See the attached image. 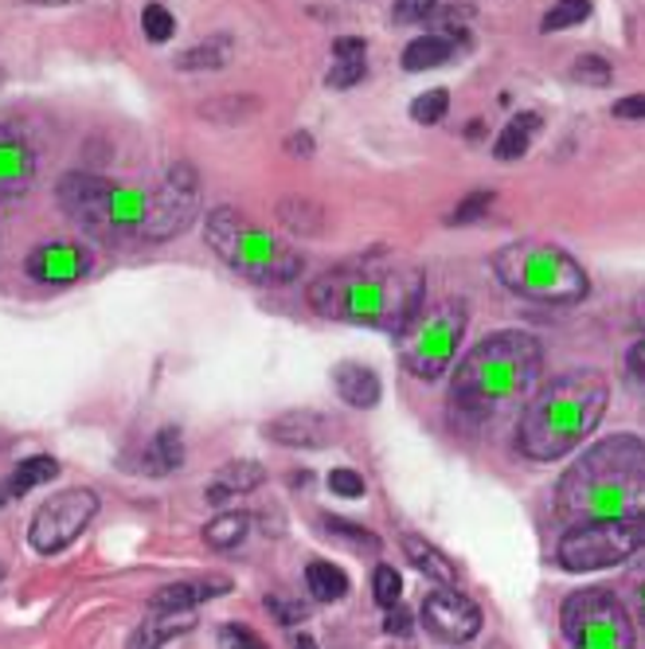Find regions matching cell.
<instances>
[{"label": "cell", "mask_w": 645, "mask_h": 649, "mask_svg": "<svg viewBox=\"0 0 645 649\" xmlns=\"http://www.w3.org/2000/svg\"><path fill=\"white\" fill-rule=\"evenodd\" d=\"M645 493V438L610 435L583 450L556 485V512L571 524L634 512Z\"/></svg>", "instance_id": "cell-1"}, {"label": "cell", "mask_w": 645, "mask_h": 649, "mask_svg": "<svg viewBox=\"0 0 645 649\" xmlns=\"http://www.w3.org/2000/svg\"><path fill=\"white\" fill-rule=\"evenodd\" d=\"M427 302L415 267H341L309 286V306L329 321H353L399 337Z\"/></svg>", "instance_id": "cell-2"}, {"label": "cell", "mask_w": 645, "mask_h": 649, "mask_svg": "<svg viewBox=\"0 0 645 649\" xmlns=\"http://www.w3.org/2000/svg\"><path fill=\"white\" fill-rule=\"evenodd\" d=\"M610 403V384L602 371L575 368L556 376L540 396L528 399L516 430V450L533 462H556L580 450L583 438L595 435Z\"/></svg>", "instance_id": "cell-3"}, {"label": "cell", "mask_w": 645, "mask_h": 649, "mask_svg": "<svg viewBox=\"0 0 645 649\" xmlns=\"http://www.w3.org/2000/svg\"><path fill=\"white\" fill-rule=\"evenodd\" d=\"M544 349L533 333L524 329H501L486 341L469 349L462 364L454 368L450 396L469 415H486V411L513 403L533 388L540 376Z\"/></svg>", "instance_id": "cell-4"}, {"label": "cell", "mask_w": 645, "mask_h": 649, "mask_svg": "<svg viewBox=\"0 0 645 649\" xmlns=\"http://www.w3.org/2000/svg\"><path fill=\"white\" fill-rule=\"evenodd\" d=\"M493 274L516 297L540 302V306H575L590 290L587 274L563 247L544 239L509 243L493 255Z\"/></svg>", "instance_id": "cell-5"}, {"label": "cell", "mask_w": 645, "mask_h": 649, "mask_svg": "<svg viewBox=\"0 0 645 649\" xmlns=\"http://www.w3.org/2000/svg\"><path fill=\"white\" fill-rule=\"evenodd\" d=\"M207 243H212V251L231 270H239V274L251 282H266V286L298 279L301 267H306L294 247H286V243L259 232L239 208H227V204L207 215Z\"/></svg>", "instance_id": "cell-6"}, {"label": "cell", "mask_w": 645, "mask_h": 649, "mask_svg": "<svg viewBox=\"0 0 645 649\" xmlns=\"http://www.w3.org/2000/svg\"><path fill=\"white\" fill-rule=\"evenodd\" d=\"M466 302L442 297L434 306L422 302L419 314L399 333V361L419 380H439L458 356L462 333H466Z\"/></svg>", "instance_id": "cell-7"}, {"label": "cell", "mask_w": 645, "mask_h": 649, "mask_svg": "<svg viewBox=\"0 0 645 649\" xmlns=\"http://www.w3.org/2000/svg\"><path fill=\"white\" fill-rule=\"evenodd\" d=\"M645 552V512H626L614 520H587V524H571L560 536L556 559L563 571L590 576V571H607L614 564H626L630 556Z\"/></svg>", "instance_id": "cell-8"}, {"label": "cell", "mask_w": 645, "mask_h": 649, "mask_svg": "<svg viewBox=\"0 0 645 649\" xmlns=\"http://www.w3.org/2000/svg\"><path fill=\"white\" fill-rule=\"evenodd\" d=\"M563 638L571 649H634V622H630L626 606L618 603L614 591L602 587H583V591L568 594V603L560 611Z\"/></svg>", "instance_id": "cell-9"}, {"label": "cell", "mask_w": 645, "mask_h": 649, "mask_svg": "<svg viewBox=\"0 0 645 649\" xmlns=\"http://www.w3.org/2000/svg\"><path fill=\"white\" fill-rule=\"evenodd\" d=\"M200 212V180L192 173V165H172L165 173V180L157 185V192L150 196L145 208V223H141V239L165 243L172 235L188 232L192 220Z\"/></svg>", "instance_id": "cell-10"}, {"label": "cell", "mask_w": 645, "mask_h": 649, "mask_svg": "<svg viewBox=\"0 0 645 649\" xmlns=\"http://www.w3.org/2000/svg\"><path fill=\"white\" fill-rule=\"evenodd\" d=\"M94 512H98V497H94L91 489L56 493V497L39 505V512L32 517V529H28L32 547L44 552V556H56V552H63L67 544H75V540L83 536L86 524L94 520Z\"/></svg>", "instance_id": "cell-11"}, {"label": "cell", "mask_w": 645, "mask_h": 649, "mask_svg": "<svg viewBox=\"0 0 645 649\" xmlns=\"http://www.w3.org/2000/svg\"><path fill=\"white\" fill-rule=\"evenodd\" d=\"M114 192L118 185L103 177H91V173H67L63 185H59V204L67 215H75L83 227L91 232H114Z\"/></svg>", "instance_id": "cell-12"}, {"label": "cell", "mask_w": 645, "mask_h": 649, "mask_svg": "<svg viewBox=\"0 0 645 649\" xmlns=\"http://www.w3.org/2000/svg\"><path fill=\"white\" fill-rule=\"evenodd\" d=\"M422 622H427V630L442 641H469L481 630V611H477L474 599H466L458 587H439V591H430L427 603H422Z\"/></svg>", "instance_id": "cell-13"}, {"label": "cell", "mask_w": 645, "mask_h": 649, "mask_svg": "<svg viewBox=\"0 0 645 649\" xmlns=\"http://www.w3.org/2000/svg\"><path fill=\"white\" fill-rule=\"evenodd\" d=\"M86 270H91V255H86L83 243H71V239L39 243L36 251L28 255V274L36 282H47V286L79 282Z\"/></svg>", "instance_id": "cell-14"}, {"label": "cell", "mask_w": 645, "mask_h": 649, "mask_svg": "<svg viewBox=\"0 0 645 649\" xmlns=\"http://www.w3.org/2000/svg\"><path fill=\"white\" fill-rule=\"evenodd\" d=\"M266 438L290 450H325L337 438V423L321 411H286L266 423Z\"/></svg>", "instance_id": "cell-15"}, {"label": "cell", "mask_w": 645, "mask_h": 649, "mask_svg": "<svg viewBox=\"0 0 645 649\" xmlns=\"http://www.w3.org/2000/svg\"><path fill=\"white\" fill-rule=\"evenodd\" d=\"M32 177H36V157H32L28 141L0 133V204L28 192Z\"/></svg>", "instance_id": "cell-16"}, {"label": "cell", "mask_w": 645, "mask_h": 649, "mask_svg": "<svg viewBox=\"0 0 645 649\" xmlns=\"http://www.w3.org/2000/svg\"><path fill=\"white\" fill-rule=\"evenodd\" d=\"M227 594V579H184V583L160 587L150 599V614H188L196 611L200 603Z\"/></svg>", "instance_id": "cell-17"}, {"label": "cell", "mask_w": 645, "mask_h": 649, "mask_svg": "<svg viewBox=\"0 0 645 649\" xmlns=\"http://www.w3.org/2000/svg\"><path fill=\"white\" fill-rule=\"evenodd\" d=\"M262 477H266V470H262L259 462H247V458H239V462H227L224 470L215 473V482L207 485V502L224 505L227 497H239V493L259 489Z\"/></svg>", "instance_id": "cell-18"}, {"label": "cell", "mask_w": 645, "mask_h": 649, "mask_svg": "<svg viewBox=\"0 0 645 649\" xmlns=\"http://www.w3.org/2000/svg\"><path fill=\"white\" fill-rule=\"evenodd\" d=\"M333 384H337L341 399H345L348 408H375L380 403V376L365 364H341L333 371Z\"/></svg>", "instance_id": "cell-19"}, {"label": "cell", "mask_w": 645, "mask_h": 649, "mask_svg": "<svg viewBox=\"0 0 645 649\" xmlns=\"http://www.w3.org/2000/svg\"><path fill=\"white\" fill-rule=\"evenodd\" d=\"M403 552H407V559H411L415 571H419V576H427V583H439V587L458 583V567L450 564L439 547L427 544L422 536H403Z\"/></svg>", "instance_id": "cell-20"}, {"label": "cell", "mask_w": 645, "mask_h": 649, "mask_svg": "<svg viewBox=\"0 0 645 649\" xmlns=\"http://www.w3.org/2000/svg\"><path fill=\"white\" fill-rule=\"evenodd\" d=\"M278 220H282V227L290 235H298V239H318V235L325 232V208L306 200V196H286L278 204Z\"/></svg>", "instance_id": "cell-21"}, {"label": "cell", "mask_w": 645, "mask_h": 649, "mask_svg": "<svg viewBox=\"0 0 645 649\" xmlns=\"http://www.w3.org/2000/svg\"><path fill=\"white\" fill-rule=\"evenodd\" d=\"M458 51V39L442 36V32H430V36H419L407 44L403 51V71H434V67L450 63Z\"/></svg>", "instance_id": "cell-22"}, {"label": "cell", "mask_w": 645, "mask_h": 649, "mask_svg": "<svg viewBox=\"0 0 645 649\" xmlns=\"http://www.w3.org/2000/svg\"><path fill=\"white\" fill-rule=\"evenodd\" d=\"M184 462V438H180V427H160L157 438H153L150 446H145V473H153V477H165V473H172L177 465Z\"/></svg>", "instance_id": "cell-23"}, {"label": "cell", "mask_w": 645, "mask_h": 649, "mask_svg": "<svg viewBox=\"0 0 645 649\" xmlns=\"http://www.w3.org/2000/svg\"><path fill=\"white\" fill-rule=\"evenodd\" d=\"M192 622H196V614H192V611H188V614H150V618H145V626L133 634L130 649H160L169 638L192 630Z\"/></svg>", "instance_id": "cell-24"}, {"label": "cell", "mask_w": 645, "mask_h": 649, "mask_svg": "<svg viewBox=\"0 0 645 649\" xmlns=\"http://www.w3.org/2000/svg\"><path fill=\"white\" fill-rule=\"evenodd\" d=\"M536 130H540V114H533V110L516 114V118L509 121L505 130H501V138H497L493 157H497V161H516V157H524V153H528V145H533Z\"/></svg>", "instance_id": "cell-25"}, {"label": "cell", "mask_w": 645, "mask_h": 649, "mask_svg": "<svg viewBox=\"0 0 645 649\" xmlns=\"http://www.w3.org/2000/svg\"><path fill=\"white\" fill-rule=\"evenodd\" d=\"M231 51H235L231 36H212V39H204V44H192L188 51H180L177 67L180 71H215V67L231 63Z\"/></svg>", "instance_id": "cell-26"}, {"label": "cell", "mask_w": 645, "mask_h": 649, "mask_svg": "<svg viewBox=\"0 0 645 649\" xmlns=\"http://www.w3.org/2000/svg\"><path fill=\"white\" fill-rule=\"evenodd\" d=\"M306 587L318 603H337V599L348 594V576L337 564H329V559H313L306 567Z\"/></svg>", "instance_id": "cell-27"}, {"label": "cell", "mask_w": 645, "mask_h": 649, "mask_svg": "<svg viewBox=\"0 0 645 649\" xmlns=\"http://www.w3.org/2000/svg\"><path fill=\"white\" fill-rule=\"evenodd\" d=\"M59 473V462L51 455H32L24 458V462L16 465V473L9 477V489L12 497H24L28 489H36V485H47L51 477Z\"/></svg>", "instance_id": "cell-28"}, {"label": "cell", "mask_w": 645, "mask_h": 649, "mask_svg": "<svg viewBox=\"0 0 645 649\" xmlns=\"http://www.w3.org/2000/svg\"><path fill=\"white\" fill-rule=\"evenodd\" d=\"M247 529H251V517H247V512H224V517H215L204 529V540L212 547H219V552H231V547L243 544Z\"/></svg>", "instance_id": "cell-29"}, {"label": "cell", "mask_w": 645, "mask_h": 649, "mask_svg": "<svg viewBox=\"0 0 645 649\" xmlns=\"http://www.w3.org/2000/svg\"><path fill=\"white\" fill-rule=\"evenodd\" d=\"M587 16H590V0H556L552 9H548V16H544L540 28L544 32H563V28L583 24Z\"/></svg>", "instance_id": "cell-30"}, {"label": "cell", "mask_w": 645, "mask_h": 649, "mask_svg": "<svg viewBox=\"0 0 645 649\" xmlns=\"http://www.w3.org/2000/svg\"><path fill=\"white\" fill-rule=\"evenodd\" d=\"M321 529H325L329 536L368 547V552H380V536H375V532H368V529H360V524H353V520H345V517H321Z\"/></svg>", "instance_id": "cell-31"}, {"label": "cell", "mask_w": 645, "mask_h": 649, "mask_svg": "<svg viewBox=\"0 0 645 649\" xmlns=\"http://www.w3.org/2000/svg\"><path fill=\"white\" fill-rule=\"evenodd\" d=\"M372 594H375V603L384 606V611H395V606H399V599H403V579H399V571H395V567H387V564L375 567Z\"/></svg>", "instance_id": "cell-32"}, {"label": "cell", "mask_w": 645, "mask_h": 649, "mask_svg": "<svg viewBox=\"0 0 645 649\" xmlns=\"http://www.w3.org/2000/svg\"><path fill=\"white\" fill-rule=\"evenodd\" d=\"M141 28H145V36H150L153 44H169L172 32H177V20H172V12L165 9V4H145Z\"/></svg>", "instance_id": "cell-33"}, {"label": "cell", "mask_w": 645, "mask_h": 649, "mask_svg": "<svg viewBox=\"0 0 645 649\" xmlns=\"http://www.w3.org/2000/svg\"><path fill=\"white\" fill-rule=\"evenodd\" d=\"M446 110H450V94L446 91H427L411 103V118L419 121V126H434V121H442V114Z\"/></svg>", "instance_id": "cell-34"}, {"label": "cell", "mask_w": 645, "mask_h": 649, "mask_svg": "<svg viewBox=\"0 0 645 649\" xmlns=\"http://www.w3.org/2000/svg\"><path fill=\"white\" fill-rule=\"evenodd\" d=\"M610 74H614L610 63L599 56H583V59H575V67H571V79H575V83H587V86H607Z\"/></svg>", "instance_id": "cell-35"}, {"label": "cell", "mask_w": 645, "mask_h": 649, "mask_svg": "<svg viewBox=\"0 0 645 649\" xmlns=\"http://www.w3.org/2000/svg\"><path fill=\"white\" fill-rule=\"evenodd\" d=\"M489 204H493V192H469L466 200H458V208L446 215V223H474V220H481V215L489 212Z\"/></svg>", "instance_id": "cell-36"}, {"label": "cell", "mask_w": 645, "mask_h": 649, "mask_svg": "<svg viewBox=\"0 0 645 649\" xmlns=\"http://www.w3.org/2000/svg\"><path fill=\"white\" fill-rule=\"evenodd\" d=\"M434 4H439V0H395L392 20L395 24H419V20H427L430 12H434Z\"/></svg>", "instance_id": "cell-37"}, {"label": "cell", "mask_w": 645, "mask_h": 649, "mask_svg": "<svg viewBox=\"0 0 645 649\" xmlns=\"http://www.w3.org/2000/svg\"><path fill=\"white\" fill-rule=\"evenodd\" d=\"M365 74H368V59H360V63H337V59H333V71H329L325 83L337 86V91H348V86H356Z\"/></svg>", "instance_id": "cell-38"}, {"label": "cell", "mask_w": 645, "mask_h": 649, "mask_svg": "<svg viewBox=\"0 0 645 649\" xmlns=\"http://www.w3.org/2000/svg\"><path fill=\"white\" fill-rule=\"evenodd\" d=\"M329 489L337 493V497H365V477L356 470H333L329 473Z\"/></svg>", "instance_id": "cell-39"}, {"label": "cell", "mask_w": 645, "mask_h": 649, "mask_svg": "<svg viewBox=\"0 0 645 649\" xmlns=\"http://www.w3.org/2000/svg\"><path fill=\"white\" fill-rule=\"evenodd\" d=\"M266 611L274 614V618L282 622V626H294V622H306V606L301 603H294V599H282V594H271L266 599Z\"/></svg>", "instance_id": "cell-40"}, {"label": "cell", "mask_w": 645, "mask_h": 649, "mask_svg": "<svg viewBox=\"0 0 645 649\" xmlns=\"http://www.w3.org/2000/svg\"><path fill=\"white\" fill-rule=\"evenodd\" d=\"M219 641H224L227 649H266V646H262V638L251 630V626H235V622L219 630Z\"/></svg>", "instance_id": "cell-41"}, {"label": "cell", "mask_w": 645, "mask_h": 649, "mask_svg": "<svg viewBox=\"0 0 645 649\" xmlns=\"http://www.w3.org/2000/svg\"><path fill=\"white\" fill-rule=\"evenodd\" d=\"M333 59H337V63H360V59H368V44L356 36L337 39V44H333Z\"/></svg>", "instance_id": "cell-42"}, {"label": "cell", "mask_w": 645, "mask_h": 649, "mask_svg": "<svg viewBox=\"0 0 645 649\" xmlns=\"http://www.w3.org/2000/svg\"><path fill=\"white\" fill-rule=\"evenodd\" d=\"M614 118H622V121H637V118H645V94H630V98H622V103H614Z\"/></svg>", "instance_id": "cell-43"}, {"label": "cell", "mask_w": 645, "mask_h": 649, "mask_svg": "<svg viewBox=\"0 0 645 649\" xmlns=\"http://www.w3.org/2000/svg\"><path fill=\"white\" fill-rule=\"evenodd\" d=\"M626 368H630V376H634V384H637V388H645V337L634 344V349H630V356H626Z\"/></svg>", "instance_id": "cell-44"}, {"label": "cell", "mask_w": 645, "mask_h": 649, "mask_svg": "<svg viewBox=\"0 0 645 649\" xmlns=\"http://www.w3.org/2000/svg\"><path fill=\"white\" fill-rule=\"evenodd\" d=\"M384 630H387V634H399V638H403V634L411 630V614L403 611V606H395V611L384 618Z\"/></svg>", "instance_id": "cell-45"}, {"label": "cell", "mask_w": 645, "mask_h": 649, "mask_svg": "<svg viewBox=\"0 0 645 649\" xmlns=\"http://www.w3.org/2000/svg\"><path fill=\"white\" fill-rule=\"evenodd\" d=\"M290 153H301V157H309V153H313V138H309V133H294V138H290Z\"/></svg>", "instance_id": "cell-46"}, {"label": "cell", "mask_w": 645, "mask_h": 649, "mask_svg": "<svg viewBox=\"0 0 645 649\" xmlns=\"http://www.w3.org/2000/svg\"><path fill=\"white\" fill-rule=\"evenodd\" d=\"M294 649H318V641L309 638V634H301V638H298V641H294Z\"/></svg>", "instance_id": "cell-47"}, {"label": "cell", "mask_w": 645, "mask_h": 649, "mask_svg": "<svg viewBox=\"0 0 645 649\" xmlns=\"http://www.w3.org/2000/svg\"><path fill=\"white\" fill-rule=\"evenodd\" d=\"M637 606H642V626H645V576H642V583H637Z\"/></svg>", "instance_id": "cell-48"}, {"label": "cell", "mask_w": 645, "mask_h": 649, "mask_svg": "<svg viewBox=\"0 0 645 649\" xmlns=\"http://www.w3.org/2000/svg\"><path fill=\"white\" fill-rule=\"evenodd\" d=\"M0 579H4V567H0Z\"/></svg>", "instance_id": "cell-49"}]
</instances>
